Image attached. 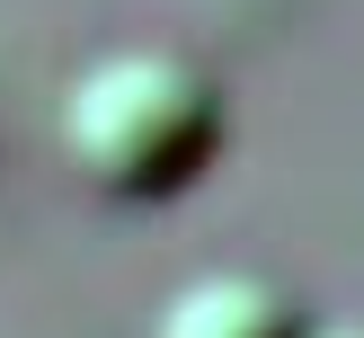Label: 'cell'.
Returning a JSON list of instances; mask_svg holds the SVG:
<instances>
[{"label":"cell","instance_id":"6da1fadb","mask_svg":"<svg viewBox=\"0 0 364 338\" xmlns=\"http://www.w3.org/2000/svg\"><path fill=\"white\" fill-rule=\"evenodd\" d=\"M53 134H63V160L89 196L169 205L213 169V152L231 134V107L205 63H187L169 45H116L63 80Z\"/></svg>","mask_w":364,"mask_h":338},{"label":"cell","instance_id":"7a4b0ae2","mask_svg":"<svg viewBox=\"0 0 364 338\" xmlns=\"http://www.w3.org/2000/svg\"><path fill=\"white\" fill-rule=\"evenodd\" d=\"M302 329L311 312L258 267H205L151 312V338H302Z\"/></svg>","mask_w":364,"mask_h":338},{"label":"cell","instance_id":"3957f363","mask_svg":"<svg viewBox=\"0 0 364 338\" xmlns=\"http://www.w3.org/2000/svg\"><path fill=\"white\" fill-rule=\"evenodd\" d=\"M302 338H364V320H329V329H320V320H311V329H302Z\"/></svg>","mask_w":364,"mask_h":338}]
</instances>
